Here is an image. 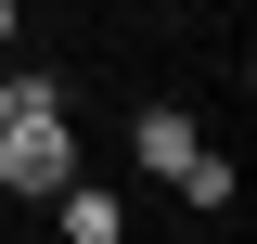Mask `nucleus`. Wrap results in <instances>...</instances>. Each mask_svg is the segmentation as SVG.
Segmentation results:
<instances>
[{
  "instance_id": "nucleus-1",
  "label": "nucleus",
  "mask_w": 257,
  "mask_h": 244,
  "mask_svg": "<svg viewBox=\"0 0 257 244\" xmlns=\"http://www.w3.org/2000/svg\"><path fill=\"white\" fill-rule=\"evenodd\" d=\"M13 116H0V206H52L77 180V116H64V77H13Z\"/></svg>"
},
{
  "instance_id": "nucleus-5",
  "label": "nucleus",
  "mask_w": 257,
  "mask_h": 244,
  "mask_svg": "<svg viewBox=\"0 0 257 244\" xmlns=\"http://www.w3.org/2000/svg\"><path fill=\"white\" fill-rule=\"evenodd\" d=\"M13 103H26V90H13V64H0V116H13Z\"/></svg>"
},
{
  "instance_id": "nucleus-4",
  "label": "nucleus",
  "mask_w": 257,
  "mask_h": 244,
  "mask_svg": "<svg viewBox=\"0 0 257 244\" xmlns=\"http://www.w3.org/2000/svg\"><path fill=\"white\" fill-rule=\"evenodd\" d=\"M167 193H180L193 218H231V206H244V167H231V154H206V142H193V167H180V180H167Z\"/></svg>"
},
{
  "instance_id": "nucleus-3",
  "label": "nucleus",
  "mask_w": 257,
  "mask_h": 244,
  "mask_svg": "<svg viewBox=\"0 0 257 244\" xmlns=\"http://www.w3.org/2000/svg\"><path fill=\"white\" fill-rule=\"evenodd\" d=\"M52 231H64V244H128V193H116V180H90V167H77V180L52 193Z\"/></svg>"
},
{
  "instance_id": "nucleus-2",
  "label": "nucleus",
  "mask_w": 257,
  "mask_h": 244,
  "mask_svg": "<svg viewBox=\"0 0 257 244\" xmlns=\"http://www.w3.org/2000/svg\"><path fill=\"white\" fill-rule=\"evenodd\" d=\"M193 142H206V129H193V103H142V116H128V167H142V180H180Z\"/></svg>"
}]
</instances>
